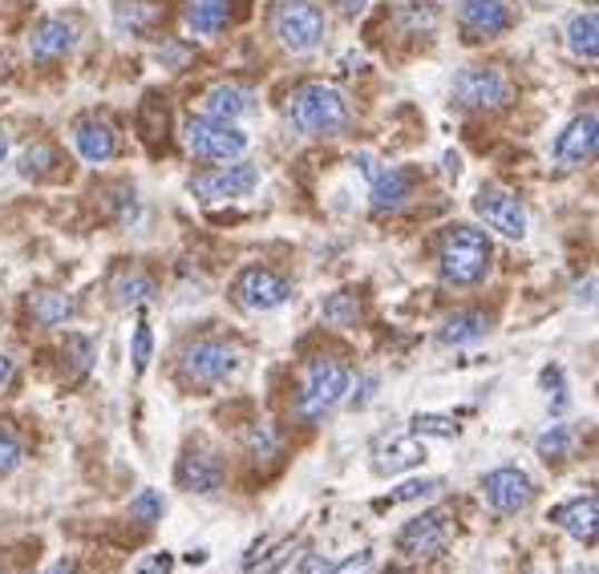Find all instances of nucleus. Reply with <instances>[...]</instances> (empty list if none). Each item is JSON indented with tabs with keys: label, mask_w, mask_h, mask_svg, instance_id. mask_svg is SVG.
<instances>
[{
	"label": "nucleus",
	"mask_w": 599,
	"mask_h": 574,
	"mask_svg": "<svg viewBox=\"0 0 599 574\" xmlns=\"http://www.w3.org/2000/svg\"><path fill=\"white\" fill-rule=\"evenodd\" d=\"M348 385H353V373L344 360L336 356H312L304 365V380H300V397H296V417L304 425H321L328 413H336L348 397Z\"/></svg>",
	"instance_id": "obj_1"
},
{
	"label": "nucleus",
	"mask_w": 599,
	"mask_h": 574,
	"mask_svg": "<svg viewBox=\"0 0 599 574\" xmlns=\"http://www.w3.org/2000/svg\"><path fill=\"white\" fill-rule=\"evenodd\" d=\"M490 259H494V247H490L487 231L467 227V222H454L438 244V271L454 287H470L478 279H487Z\"/></svg>",
	"instance_id": "obj_2"
},
{
	"label": "nucleus",
	"mask_w": 599,
	"mask_h": 574,
	"mask_svg": "<svg viewBox=\"0 0 599 574\" xmlns=\"http://www.w3.org/2000/svg\"><path fill=\"white\" fill-rule=\"evenodd\" d=\"M348 101L341 89L324 86V81H304L288 98V122L308 138H336L348 126Z\"/></svg>",
	"instance_id": "obj_3"
},
{
	"label": "nucleus",
	"mask_w": 599,
	"mask_h": 574,
	"mask_svg": "<svg viewBox=\"0 0 599 574\" xmlns=\"http://www.w3.org/2000/svg\"><path fill=\"white\" fill-rule=\"evenodd\" d=\"M267 29L279 41V49L288 53H312L321 49L324 33H328V17H324L321 4L312 0H276L272 12H267Z\"/></svg>",
	"instance_id": "obj_4"
},
{
	"label": "nucleus",
	"mask_w": 599,
	"mask_h": 574,
	"mask_svg": "<svg viewBox=\"0 0 599 574\" xmlns=\"http://www.w3.org/2000/svg\"><path fill=\"white\" fill-rule=\"evenodd\" d=\"M514 98V86L507 73L490 66H467L454 73V86H450V106L467 113H494L507 110Z\"/></svg>",
	"instance_id": "obj_5"
},
{
	"label": "nucleus",
	"mask_w": 599,
	"mask_h": 574,
	"mask_svg": "<svg viewBox=\"0 0 599 574\" xmlns=\"http://www.w3.org/2000/svg\"><path fill=\"white\" fill-rule=\"evenodd\" d=\"M183 146L199 162H235V158L247 155V133L235 122H223V118H190L183 126Z\"/></svg>",
	"instance_id": "obj_6"
},
{
	"label": "nucleus",
	"mask_w": 599,
	"mask_h": 574,
	"mask_svg": "<svg viewBox=\"0 0 599 574\" xmlns=\"http://www.w3.org/2000/svg\"><path fill=\"white\" fill-rule=\"evenodd\" d=\"M239 368V348L227 340H215V336H203V340H190L183 353H178V373L187 385H223L227 376H235Z\"/></svg>",
	"instance_id": "obj_7"
},
{
	"label": "nucleus",
	"mask_w": 599,
	"mask_h": 574,
	"mask_svg": "<svg viewBox=\"0 0 599 574\" xmlns=\"http://www.w3.org/2000/svg\"><path fill=\"white\" fill-rule=\"evenodd\" d=\"M175 482L178 489H187V494H219L223 482H227V457H223L219 445L195 437V442L183 449V457H178Z\"/></svg>",
	"instance_id": "obj_8"
},
{
	"label": "nucleus",
	"mask_w": 599,
	"mask_h": 574,
	"mask_svg": "<svg viewBox=\"0 0 599 574\" xmlns=\"http://www.w3.org/2000/svg\"><path fill=\"white\" fill-rule=\"evenodd\" d=\"M232 296L235 304L244 311H252V316H267V311L284 308L292 299V284L279 271H272V267H244L239 276H235L232 284Z\"/></svg>",
	"instance_id": "obj_9"
},
{
	"label": "nucleus",
	"mask_w": 599,
	"mask_h": 574,
	"mask_svg": "<svg viewBox=\"0 0 599 574\" xmlns=\"http://www.w3.org/2000/svg\"><path fill=\"white\" fill-rule=\"evenodd\" d=\"M259 187V170L252 162H227V166H215L207 175H195L190 178V195L199 202H232V199H247L252 190Z\"/></svg>",
	"instance_id": "obj_10"
},
{
	"label": "nucleus",
	"mask_w": 599,
	"mask_h": 574,
	"mask_svg": "<svg viewBox=\"0 0 599 574\" xmlns=\"http://www.w3.org/2000/svg\"><path fill=\"white\" fill-rule=\"evenodd\" d=\"M474 215L487 222L490 231H499L502 239H527V207L507 187L487 182L474 195Z\"/></svg>",
	"instance_id": "obj_11"
},
{
	"label": "nucleus",
	"mask_w": 599,
	"mask_h": 574,
	"mask_svg": "<svg viewBox=\"0 0 599 574\" xmlns=\"http://www.w3.org/2000/svg\"><path fill=\"white\" fill-rule=\"evenodd\" d=\"M514 24V4L511 0H462L458 4V29L470 44L499 41Z\"/></svg>",
	"instance_id": "obj_12"
},
{
	"label": "nucleus",
	"mask_w": 599,
	"mask_h": 574,
	"mask_svg": "<svg viewBox=\"0 0 599 574\" xmlns=\"http://www.w3.org/2000/svg\"><path fill=\"white\" fill-rule=\"evenodd\" d=\"M393 546L405 558H438L450 546V518H445L442 509H425V514H418V518H410L401 526Z\"/></svg>",
	"instance_id": "obj_13"
},
{
	"label": "nucleus",
	"mask_w": 599,
	"mask_h": 574,
	"mask_svg": "<svg viewBox=\"0 0 599 574\" xmlns=\"http://www.w3.org/2000/svg\"><path fill=\"white\" fill-rule=\"evenodd\" d=\"M482 497H487L490 509H499V514H522V509L534 502V482L519 465H502V469H490V474L482 477Z\"/></svg>",
	"instance_id": "obj_14"
},
{
	"label": "nucleus",
	"mask_w": 599,
	"mask_h": 574,
	"mask_svg": "<svg viewBox=\"0 0 599 574\" xmlns=\"http://www.w3.org/2000/svg\"><path fill=\"white\" fill-rule=\"evenodd\" d=\"M361 166H365L369 175V207L373 215H393L410 202V190H413V178L410 170H401V166H373V158L361 155Z\"/></svg>",
	"instance_id": "obj_15"
},
{
	"label": "nucleus",
	"mask_w": 599,
	"mask_h": 574,
	"mask_svg": "<svg viewBox=\"0 0 599 574\" xmlns=\"http://www.w3.org/2000/svg\"><path fill=\"white\" fill-rule=\"evenodd\" d=\"M596 150H599V118H596V110L571 118V122H567V130L556 138V162L567 166V170L591 166Z\"/></svg>",
	"instance_id": "obj_16"
},
{
	"label": "nucleus",
	"mask_w": 599,
	"mask_h": 574,
	"mask_svg": "<svg viewBox=\"0 0 599 574\" xmlns=\"http://www.w3.org/2000/svg\"><path fill=\"white\" fill-rule=\"evenodd\" d=\"M73 146H78V155L89 166H101L118 155V130L101 113H81L78 122H73Z\"/></svg>",
	"instance_id": "obj_17"
},
{
	"label": "nucleus",
	"mask_w": 599,
	"mask_h": 574,
	"mask_svg": "<svg viewBox=\"0 0 599 574\" xmlns=\"http://www.w3.org/2000/svg\"><path fill=\"white\" fill-rule=\"evenodd\" d=\"M425 462V442L418 433H389L373 445V469L377 474H405Z\"/></svg>",
	"instance_id": "obj_18"
},
{
	"label": "nucleus",
	"mask_w": 599,
	"mask_h": 574,
	"mask_svg": "<svg viewBox=\"0 0 599 574\" xmlns=\"http://www.w3.org/2000/svg\"><path fill=\"white\" fill-rule=\"evenodd\" d=\"M203 110L207 118H223V122H239L256 110V89L239 86V81H219L203 93Z\"/></svg>",
	"instance_id": "obj_19"
},
{
	"label": "nucleus",
	"mask_w": 599,
	"mask_h": 574,
	"mask_svg": "<svg viewBox=\"0 0 599 574\" xmlns=\"http://www.w3.org/2000/svg\"><path fill=\"white\" fill-rule=\"evenodd\" d=\"M73 44H78V24L66 21V17H49L29 37V53L37 61H61L66 53H73Z\"/></svg>",
	"instance_id": "obj_20"
},
{
	"label": "nucleus",
	"mask_w": 599,
	"mask_h": 574,
	"mask_svg": "<svg viewBox=\"0 0 599 574\" xmlns=\"http://www.w3.org/2000/svg\"><path fill=\"white\" fill-rule=\"evenodd\" d=\"M551 522H556L563 534H571L576 542H583V546H596V522H599L596 494L576 497V502H567V506H556L551 509Z\"/></svg>",
	"instance_id": "obj_21"
},
{
	"label": "nucleus",
	"mask_w": 599,
	"mask_h": 574,
	"mask_svg": "<svg viewBox=\"0 0 599 574\" xmlns=\"http://www.w3.org/2000/svg\"><path fill=\"white\" fill-rule=\"evenodd\" d=\"M490 328H494V320H490L487 311H454V316H445L442 328H438V340L450 344V348H467V344H478L487 340Z\"/></svg>",
	"instance_id": "obj_22"
},
{
	"label": "nucleus",
	"mask_w": 599,
	"mask_h": 574,
	"mask_svg": "<svg viewBox=\"0 0 599 574\" xmlns=\"http://www.w3.org/2000/svg\"><path fill=\"white\" fill-rule=\"evenodd\" d=\"M183 17L195 37H219L232 24V0H187Z\"/></svg>",
	"instance_id": "obj_23"
},
{
	"label": "nucleus",
	"mask_w": 599,
	"mask_h": 574,
	"mask_svg": "<svg viewBox=\"0 0 599 574\" xmlns=\"http://www.w3.org/2000/svg\"><path fill=\"white\" fill-rule=\"evenodd\" d=\"M163 17H167V9H163L158 0H118V4H114V24L134 37L150 33Z\"/></svg>",
	"instance_id": "obj_24"
},
{
	"label": "nucleus",
	"mask_w": 599,
	"mask_h": 574,
	"mask_svg": "<svg viewBox=\"0 0 599 574\" xmlns=\"http://www.w3.org/2000/svg\"><path fill=\"white\" fill-rule=\"evenodd\" d=\"M110 296L118 308H143L146 299L155 296V279L146 276V271H138V267H126V271L114 276Z\"/></svg>",
	"instance_id": "obj_25"
},
{
	"label": "nucleus",
	"mask_w": 599,
	"mask_h": 574,
	"mask_svg": "<svg viewBox=\"0 0 599 574\" xmlns=\"http://www.w3.org/2000/svg\"><path fill=\"white\" fill-rule=\"evenodd\" d=\"M567 49L579 57V61H596L599 57V17L596 12H579L567 24Z\"/></svg>",
	"instance_id": "obj_26"
},
{
	"label": "nucleus",
	"mask_w": 599,
	"mask_h": 574,
	"mask_svg": "<svg viewBox=\"0 0 599 574\" xmlns=\"http://www.w3.org/2000/svg\"><path fill=\"white\" fill-rule=\"evenodd\" d=\"M29 311H33V320L41 324V328H61V324L73 316V299L61 296V291H37V296L29 299Z\"/></svg>",
	"instance_id": "obj_27"
},
{
	"label": "nucleus",
	"mask_w": 599,
	"mask_h": 574,
	"mask_svg": "<svg viewBox=\"0 0 599 574\" xmlns=\"http://www.w3.org/2000/svg\"><path fill=\"white\" fill-rule=\"evenodd\" d=\"M571 449H576V429H571V425H547V429L534 437V453H539L547 465L567 462Z\"/></svg>",
	"instance_id": "obj_28"
},
{
	"label": "nucleus",
	"mask_w": 599,
	"mask_h": 574,
	"mask_svg": "<svg viewBox=\"0 0 599 574\" xmlns=\"http://www.w3.org/2000/svg\"><path fill=\"white\" fill-rule=\"evenodd\" d=\"M94 356H98V344L89 340V336H66V348H61V360L69 365V373H66V380L73 385V380H81V376L94 368Z\"/></svg>",
	"instance_id": "obj_29"
},
{
	"label": "nucleus",
	"mask_w": 599,
	"mask_h": 574,
	"mask_svg": "<svg viewBox=\"0 0 599 574\" xmlns=\"http://www.w3.org/2000/svg\"><path fill=\"white\" fill-rule=\"evenodd\" d=\"M244 453L252 457V465H272L279 457V433L272 425H252L244 433Z\"/></svg>",
	"instance_id": "obj_30"
},
{
	"label": "nucleus",
	"mask_w": 599,
	"mask_h": 574,
	"mask_svg": "<svg viewBox=\"0 0 599 574\" xmlns=\"http://www.w3.org/2000/svg\"><path fill=\"white\" fill-rule=\"evenodd\" d=\"M130 522H138V526H158L163 522V514H167V497L158 494V489H138V494L130 497Z\"/></svg>",
	"instance_id": "obj_31"
},
{
	"label": "nucleus",
	"mask_w": 599,
	"mask_h": 574,
	"mask_svg": "<svg viewBox=\"0 0 599 574\" xmlns=\"http://www.w3.org/2000/svg\"><path fill=\"white\" fill-rule=\"evenodd\" d=\"M321 316L324 324H333V328H353V324L361 320V304H356V296H348V291H333V296L321 304Z\"/></svg>",
	"instance_id": "obj_32"
},
{
	"label": "nucleus",
	"mask_w": 599,
	"mask_h": 574,
	"mask_svg": "<svg viewBox=\"0 0 599 574\" xmlns=\"http://www.w3.org/2000/svg\"><path fill=\"white\" fill-rule=\"evenodd\" d=\"M57 166H61V155H57V146H49V142L29 146V150H24V155H21V175H24V178L53 175Z\"/></svg>",
	"instance_id": "obj_33"
},
{
	"label": "nucleus",
	"mask_w": 599,
	"mask_h": 574,
	"mask_svg": "<svg viewBox=\"0 0 599 574\" xmlns=\"http://www.w3.org/2000/svg\"><path fill=\"white\" fill-rule=\"evenodd\" d=\"M438 489H445L442 477H422V482H405V486H397L389 497H381L377 509H389V506H401V502H422V497L438 494Z\"/></svg>",
	"instance_id": "obj_34"
},
{
	"label": "nucleus",
	"mask_w": 599,
	"mask_h": 574,
	"mask_svg": "<svg viewBox=\"0 0 599 574\" xmlns=\"http://www.w3.org/2000/svg\"><path fill=\"white\" fill-rule=\"evenodd\" d=\"M150 353H155V331H150V320H146V311H138V324H134V376H143L150 368Z\"/></svg>",
	"instance_id": "obj_35"
},
{
	"label": "nucleus",
	"mask_w": 599,
	"mask_h": 574,
	"mask_svg": "<svg viewBox=\"0 0 599 574\" xmlns=\"http://www.w3.org/2000/svg\"><path fill=\"white\" fill-rule=\"evenodd\" d=\"M24 457V445H21V433L12 429L9 420H0V477H9Z\"/></svg>",
	"instance_id": "obj_36"
},
{
	"label": "nucleus",
	"mask_w": 599,
	"mask_h": 574,
	"mask_svg": "<svg viewBox=\"0 0 599 574\" xmlns=\"http://www.w3.org/2000/svg\"><path fill=\"white\" fill-rule=\"evenodd\" d=\"M410 433H418V437H458V420L454 417H438V413H418V417L410 420Z\"/></svg>",
	"instance_id": "obj_37"
},
{
	"label": "nucleus",
	"mask_w": 599,
	"mask_h": 574,
	"mask_svg": "<svg viewBox=\"0 0 599 574\" xmlns=\"http://www.w3.org/2000/svg\"><path fill=\"white\" fill-rule=\"evenodd\" d=\"M539 385H543L547 400H556V413L567 409V376L559 365H547L543 373H539Z\"/></svg>",
	"instance_id": "obj_38"
},
{
	"label": "nucleus",
	"mask_w": 599,
	"mask_h": 574,
	"mask_svg": "<svg viewBox=\"0 0 599 574\" xmlns=\"http://www.w3.org/2000/svg\"><path fill=\"white\" fill-rule=\"evenodd\" d=\"M373 571V551H361L353 558H344V563L328 566V574H369Z\"/></svg>",
	"instance_id": "obj_39"
},
{
	"label": "nucleus",
	"mask_w": 599,
	"mask_h": 574,
	"mask_svg": "<svg viewBox=\"0 0 599 574\" xmlns=\"http://www.w3.org/2000/svg\"><path fill=\"white\" fill-rule=\"evenodd\" d=\"M170 571H175V558H170L167 551H163V554H150L146 563H138V574H170Z\"/></svg>",
	"instance_id": "obj_40"
},
{
	"label": "nucleus",
	"mask_w": 599,
	"mask_h": 574,
	"mask_svg": "<svg viewBox=\"0 0 599 574\" xmlns=\"http://www.w3.org/2000/svg\"><path fill=\"white\" fill-rule=\"evenodd\" d=\"M328 558H324V554H304V558H300L296 563V571L292 574H328Z\"/></svg>",
	"instance_id": "obj_41"
},
{
	"label": "nucleus",
	"mask_w": 599,
	"mask_h": 574,
	"mask_svg": "<svg viewBox=\"0 0 599 574\" xmlns=\"http://www.w3.org/2000/svg\"><path fill=\"white\" fill-rule=\"evenodd\" d=\"M288 558H292V542H284V546H276V551H272V558H267V563H264V566H259V571H256V574H276V571H279V566L288 563Z\"/></svg>",
	"instance_id": "obj_42"
},
{
	"label": "nucleus",
	"mask_w": 599,
	"mask_h": 574,
	"mask_svg": "<svg viewBox=\"0 0 599 574\" xmlns=\"http://www.w3.org/2000/svg\"><path fill=\"white\" fill-rule=\"evenodd\" d=\"M373 388H377V376H365V380H361V393H353V405H369V400H373Z\"/></svg>",
	"instance_id": "obj_43"
},
{
	"label": "nucleus",
	"mask_w": 599,
	"mask_h": 574,
	"mask_svg": "<svg viewBox=\"0 0 599 574\" xmlns=\"http://www.w3.org/2000/svg\"><path fill=\"white\" fill-rule=\"evenodd\" d=\"M333 4L344 12V17H356V12H365V4H369V0H333Z\"/></svg>",
	"instance_id": "obj_44"
},
{
	"label": "nucleus",
	"mask_w": 599,
	"mask_h": 574,
	"mask_svg": "<svg viewBox=\"0 0 599 574\" xmlns=\"http://www.w3.org/2000/svg\"><path fill=\"white\" fill-rule=\"evenodd\" d=\"M591 291H596V279H588V284H576V304H588V308H591Z\"/></svg>",
	"instance_id": "obj_45"
},
{
	"label": "nucleus",
	"mask_w": 599,
	"mask_h": 574,
	"mask_svg": "<svg viewBox=\"0 0 599 574\" xmlns=\"http://www.w3.org/2000/svg\"><path fill=\"white\" fill-rule=\"evenodd\" d=\"M41 574H78V563H69V558H61V563H53V566H45Z\"/></svg>",
	"instance_id": "obj_46"
},
{
	"label": "nucleus",
	"mask_w": 599,
	"mask_h": 574,
	"mask_svg": "<svg viewBox=\"0 0 599 574\" xmlns=\"http://www.w3.org/2000/svg\"><path fill=\"white\" fill-rule=\"evenodd\" d=\"M9 380H12V356L0 353V388L9 385Z\"/></svg>",
	"instance_id": "obj_47"
},
{
	"label": "nucleus",
	"mask_w": 599,
	"mask_h": 574,
	"mask_svg": "<svg viewBox=\"0 0 599 574\" xmlns=\"http://www.w3.org/2000/svg\"><path fill=\"white\" fill-rule=\"evenodd\" d=\"M187 563H190V566H203V563H207V551H190V554H187Z\"/></svg>",
	"instance_id": "obj_48"
},
{
	"label": "nucleus",
	"mask_w": 599,
	"mask_h": 574,
	"mask_svg": "<svg viewBox=\"0 0 599 574\" xmlns=\"http://www.w3.org/2000/svg\"><path fill=\"white\" fill-rule=\"evenodd\" d=\"M4 158H9V133L0 130V166H4Z\"/></svg>",
	"instance_id": "obj_49"
},
{
	"label": "nucleus",
	"mask_w": 599,
	"mask_h": 574,
	"mask_svg": "<svg viewBox=\"0 0 599 574\" xmlns=\"http://www.w3.org/2000/svg\"><path fill=\"white\" fill-rule=\"evenodd\" d=\"M571 574H596V571H591V566H588V571H571Z\"/></svg>",
	"instance_id": "obj_50"
}]
</instances>
